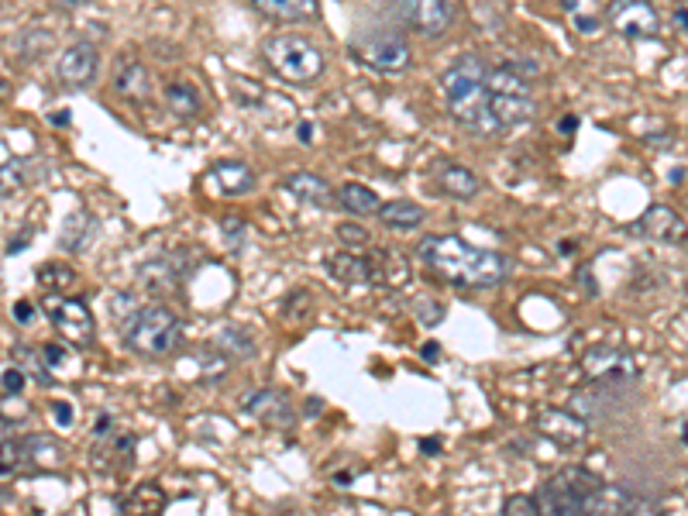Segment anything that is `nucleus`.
Wrapping results in <instances>:
<instances>
[{
	"mask_svg": "<svg viewBox=\"0 0 688 516\" xmlns=\"http://www.w3.org/2000/svg\"><path fill=\"white\" fill-rule=\"evenodd\" d=\"M327 273L335 276L338 282H345V286H365V282H375L372 255L338 252V255H330V259H327Z\"/></svg>",
	"mask_w": 688,
	"mask_h": 516,
	"instance_id": "4be33fe9",
	"label": "nucleus"
},
{
	"mask_svg": "<svg viewBox=\"0 0 688 516\" xmlns=\"http://www.w3.org/2000/svg\"><path fill=\"white\" fill-rule=\"evenodd\" d=\"M186 276V265L176 262V255H162L149 265H141V289H149V293H165V289H173L179 279Z\"/></svg>",
	"mask_w": 688,
	"mask_h": 516,
	"instance_id": "412c9836",
	"label": "nucleus"
},
{
	"mask_svg": "<svg viewBox=\"0 0 688 516\" xmlns=\"http://www.w3.org/2000/svg\"><path fill=\"white\" fill-rule=\"evenodd\" d=\"M46 310H49V317L55 324V330L62 338H66L70 344H79V348H87L93 341V314H90V306L76 300V297H46Z\"/></svg>",
	"mask_w": 688,
	"mask_h": 516,
	"instance_id": "9d476101",
	"label": "nucleus"
},
{
	"mask_svg": "<svg viewBox=\"0 0 688 516\" xmlns=\"http://www.w3.org/2000/svg\"><path fill=\"white\" fill-rule=\"evenodd\" d=\"M165 103H170V111L176 117L200 114V97L193 87H186V83H170V87H165Z\"/></svg>",
	"mask_w": 688,
	"mask_h": 516,
	"instance_id": "7c9ffc66",
	"label": "nucleus"
},
{
	"mask_svg": "<svg viewBox=\"0 0 688 516\" xmlns=\"http://www.w3.org/2000/svg\"><path fill=\"white\" fill-rule=\"evenodd\" d=\"M73 417H76V413H73V406H66V403H55V420H59L62 427H70V424H73Z\"/></svg>",
	"mask_w": 688,
	"mask_h": 516,
	"instance_id": "a19ab883",
	"label": "nucleus"
},
{
	"mask_svg": "<svg viewBox=\"0 0 688 516\" xmlns=\"http://www.w3.org/2000/svg\"><path fill=\"white\" fill-rule=\"evenodd\" d=\"M599 482H602L599 475L581 465L561 468L551 479L537 486V495H534L537 513L540 516H586V503Z\"/></svg>",
	"mask_w": 688,
	"mask_h": 516,
	"instance_id": "423d86ee",
	"label": "nucleus"
},
{
	"mask_svg": "<svg viewBox=\"0 0 688 516\" xmlns=\"http://www.w3.org/2000/svg\"><path fill=\"white\" fill-rule=\"evenodd\" d=\"M586 368L592 379H616V382H637V365L623 348L599 344L586 355Z\"/></svg>",
	"mask_w": 688,
	"mask_h": 516,
	"instance_id": "ddd939ff",
	"label": "nucleus"
},
{
	"mask_svg": "<svg viewBox=\"0 0 688 516\" xmlns=\"http://www.w3.org/2000/svg\"><path fill=\"white\" fill-rule=\"evenodd\" d=\"M486 73H489V66L478 55H462V59H454L441 76V90H445L451 121L475 138H486V135L499 131L492 121V111H489Z\"/></svg>",
	"mask_w": 688,
	"mask_h": 516,
	"instance_id": "f03ea898",
	"label": "nucleus"
},
{
	"mask_svg": "<svg viewBox=\"0 0 688 516\" xmlns=\"http://www.w3.org/2000/svg\"><path fill=\"white\" fill-rule=\"evenodd\" d=\"M97 231V217L87 214V211H76L73 217H66V227H62V248H70V252H83L87 248V241L93 238Z\"/></svg>",
	"mask_w": 688,
	"mask_h": 516,
	"instance_id": "cd10ccee",
	"label": "nucleus"
},
{
	"mask_svg": "<svg viewBox=\"0 0 688 516\" xmlns=\"http://www.w3.org/2000/svg\"><path fill=\"white\" fill-rule=\"evenodd\" d=\"M79 276L73 273L70 265H59V262H52V265H46L38 273V282L49 289V293H70V286L76 282Z\"/></svg>",
	"mask_w": 688,
	"mask_h": 516,
	"instance_id": "2f4dec72",
	"label": "nucleus"
},
{
	"mask_svg": "<svg viewBox=\"0 0 688 516\" xmlns=\"http://www.w3.org/2000/svg\"><path fill=\"white\" fill-rule=\"evenodd\" d=\"M97 70H100V52L93 41H73V46L59 55V83L70 90H87L90 83L97 79Z\"/></svg>",
	"mask_w": 688,
	"mask_h": 516,
	"instance_id": "f8f14e48",
	"label": "nucleus"
},
{
	"mask_svg": "<svg viewBox=\"0 0 688 516\" xmlns=\"http://www.w3.org/2000/svg\"><path fill=\"white\" fill-rule=\"evenodd\" d=\"M338 238H341L345 244H365V241H368L365 227H359V224H341V227H338Z\"/></svg>",
	"mask_w": 688,
	"mask_h": 516,
	"instance_id": "4c0bfd02",
	"label": "nucleus"
},
{
	"mask_svg": "<svg viewBox=\"0 0 688 516\" xmlns=\"http://www.w3.org/2000/svg\"><path fill=\"white\" fill-rule=\"evenodd\" d=\"M586 516H661V506L627 486L599 482L586 503Z\"/></svg>",
	"mask_w": 688,
	"mask_h": 516,
	"instance_id": "1a4fd4ad",
	"label": "nucleus"
},
{
	"mask_svg": "<svg viewBox=\"0 0 688 516\" xmlns=\"http://www.w3.org/2000/svg\"><path fill=\"white\" fill-rule=\"evenodd\" d=\"M478 176L472 169H465V165H445V173H441V190L458 197V200H472L478 193Z\"/></svg>",
	"mask_w": 688,
	"mask_h": 516,
	"instance_id": "c85d7f7f",
	"label": "nucleus"
},
{
	"mask_svg": "<svg viewBox=\"0 0 688 516\" xmlns=\"http://www.w3.org/2000/svg\"><path fill=\"white\" fill-rule=\"evenodd\" d=\"M100 444L93 448V465L100 468V471H108V475H114V471H121V468H128L132 465V451H135V438L132 433H103V438H97Z\"/></svg>",
	"mask_w": 688,
	"mask_h": 516,
	"instance_id": "f3484780",
	"label": "nucleus"
},
{
	"mask_svg": "<svg viewBox=\"0 0 688 516\" xmlns=\"http://www.w3.org/2000/svg\"><path fill=\"white\" fill-rule=\"evenodd\" d=\"M634 231L648 235L654 241H664V244H675V241L685 238V217L668 203H654V206H648V211L640 214V221L634 224Z\"/></svg>",
	"mask_w": 688,
	"mask_h": 516,
	"instance_id": "4468645a",
	"label": "nucleus"
},
{
	"mask_svg": "<svg viewBox=\"0 0 688 516\" xmlns=\"http://www.w3.org/2000/svg\"><path fill=\"white\" fill-rule=\"evenodd\" d=\"M437 355H441V351H437V344H427V348H424V358H427V362H437Z\"/></svg>",
	"mask_w": 688,
	"mask_h": 516,
	"instance_id": "c03bdc74",
	"label": "nucleus"
},
{
	"mask_svg": "<svg viewBox=\"0 0 688 516\" xmlns=\"http://www.w3.org/2000/svg\"><path fill=\"white\" fill-rule=\"evenodd\" d=\"M252 4L259 14L286 21V25H303V21H314L321 14V0H252Z\"/></svg>",
	"mask_w": 688,
	"mask_h": 516,
	"instance_id": "6ab92c4d",
	"label": "nucleus"
},
{
	"mask_svg": "<svg viewBox=\"0 0 688 516\" xmlns=\"http://www.w3.org/2000/svg\"><path fill=\"white\" fill-rule=\"evenodd\" d=\"M537 430L548 433L554 444H578L589 433V424L581 417H575V413H565V410H540Z\"/></svg>",
	"mask_w": 688,
	"mask_h": 516,
	"instance_id": "dca6fc26",
	"label": "nucleus"
},
{
	"mask_svg": "<svg viewBox=\"0 0 688 516\" xmlns=\"http://www.w3.org/2000/svg\"><path fill=\"white\" fill-rule=\"evenodd\" d=\"M575 121L578 117H561V131H575Z\"/></svg>",
	"mask_w": 688,
	"mask_h": 516,
	"instance_id": "49530a36",
	"label": "nucleus"
},
{
	"mask_svg": "<svg viewBox=\"0 0 688 516\" xmlns=\"http://www.w3.org/2000/svg\"><path fill=\"white\" fill-rule=\"evenodd\" d=\"M503 516H540V513H537L534 495L516 492V495H510V500L503 503Z\"/></svg>",
	"mask_w": 688,
	"mask_h": 516,
	"instance_id": "c9c22d12",
	"label": "nucleus"
},
{
	"mask_svg": "<svg viewBox=\"0 0 688 516\" xmlns=\"http://www.w3.org/2000/svg\"><path fill=\"white\" fill-rule=\"evenodd\" d=\"M606 21L613 25V32H620L630 41H651L661 32V17L651 0H616L606 11Z\"/></svg>",
	"mask_w": 688,
	"mask_h": 516,
	"instance_id": "9b49d317",
	"label": "nucleus"
},
{
	"mask_svg": "<svg viewBox=\"0 0 688 516\" xmlns=\"http://www.w3.org/2000/svg\"><path fill=\"white\" fill-rule=\"evenodd\" d=\"M372 273L379 286L403 289L410 282V265L400 252H389V248H375L372 252Z\"/></svg>",
	"mask_w": 688,
	"mask_h": 516,
	"instance_id": "b1692460",
	"label": "nucleus"
},
{
	"mask_svg": "<svg viewBox=\"0 0 688 516\" xmlns=\"http://www.w3.org/2000/svg\"><path fill=\"white\" fill-rule=\"evenodd\" d=\"M383 217L386 227H396V231H410V227H421L424 224V206H416L410 200H389V203H379V211H375Z\"/></svg>",
	"mask_w": 688,
	"mask_h": 516,
	"instance_id": "393cba45",
	"label": "nucleus"
},
{
	"mask_svg": "<svg viewBox=\"0 0 688 516\" xmlns=\"http://www.w3.org/2000/svg\"><path fill=\"white\" fill-rule=\"evenodd\" d=\"M675 25H678V35H685V8H678V14H675Z\"/></svg>",
	"mask_w": 688,
	"mask_h": 516,
	"instance_id": "a18cd8bd",
	"label": "nucleus"
},
{
	"mask_svg": "<svg viewBox=\"0 0 688 516\" xmlns=\"http://www.w3.org/2000/svg\"><path fill=\"white\" fill-rule=\"evenodd\" d=\"M283 190L293 193L307 206H330V200H335V190H330L327 179L317 176V173H293V176H286L283 179Z\"/></svg>",
	"mask_w": 688,
	"mask_h": 516,
	"instance_id": "aec40b11",
	"label": "nucleus"
},
{
	"mask_svg": "<svg viewBox=\"0 0 688 516\" xmlns=\"http://www.w3.org/2000/svg\"><path fill=\"white\" fill-rule=\"evenodd\" d=\"M262 59L279 79L293 83V87H307V83L321 79V73L327 66V59L317 49V41H310L307 35H273V38H265Z\"/></svg>",
	"mask_w": 688,
	"mask_h": 516,
	"instance_id": "20e7f679",
	"label": "nucleus"
},
{
	"mask_svg": "<svg viewBox=\"0 0 688 516\" xmlns=\"http://www.w3.org/2000/svg\"><path fill=\"white\" fill-rule=\"evenodd\" d=\"M25 462H28L25 441H14V438L0 441V475H11V471H17V468L25 465Z\"/></svg>",
	"mask_w": 688,
	"mask_h": 516,
	"instance_id": "473e14b6",
	"label": "nucleus"
},
{
	"mask_svg": "<svg viewBox=\"0 0 688 516\" xmlns=\"http://www.w3.org/2000/svg\"><path fill=\"white\" fill-rule=\"evenodd\" d=\"M561 8H565V17L572 21V28L578 35H596L602 28V11L596 0H561Z\"/></svg>",
	"mask_w": 688,
	"mask_h": 516,
	"instance_id": "bb28decb",
	"label": "nucleus"
},
{
	"mask_svg": "<svg viewBox=\"0 0 688 516\" xmlns=\"http://www.w3.org/2000/svg\"><path fill=\"white\" fill-rule=\"evenodd\" d=\"M421 448H424V454H441V441H437V438H430V441H421Z\"/></svg>",
	"mask_w": 688,
	"mask_h": 516,
	"instance_id": "37998d69",
	"label": "nucleus"
},
{
	"mask_svg": "<svg viewBox=\"0 0 688 516\" xmlns=\"http://www.w3.org/2000/svg\"><path fill=\"white\" fill-rule=\"evenodd\" d=\"M55 8H62V11H76V8H83V4H90V0H52Z\"/></svg>",
	"mask_w": 688,
	"mask_h": 516,
	"instance_id": "79ce46f5",
	"label": "nucleus"
},
{
	"mask_svg": "<svg viewBox=\"0 0 688 516\" xmlns=\"http://www.w3.org/2000/svg\"><path fill=\"white\" fill-rule=\"evenodd\" d=\"M214 179L221 186V193L227 197H245V193H252L255 186H259V176L255 169L248 162H238V159H224L214 165Z\"/></svg>",
	"mask_w": 688,
	"mask_h": 516,
	"instance_id": "a211bd4d",
	"label": "nucleus"
},
{
	"mask_svg": "<svg viewBox=\"0 0 688 516\" xmlns=\"http://www.w3.org/2000/svg\"><path fill=\"white\" fill-rule=\"evenodd\" d=\"M4 389L8 392H21V389H25V372H21L17 365L4 372Z\"/></svg>",
	"mask_w": 688,
	"mask_h": 516,
	"instance_id": "58836bf2",
	"label": "nucleus"
},
{
	"mask_svg": "<svg viewBox=\"0 0 688 516\" xmlns=\"http://www.w3.org/2000/svg\"><path fill=\"white\" fill-rule=\"evenodd\" d=\"M214 348L224 358H252L255 355V341L245 327H224L214 341Z\"/></svg>",
	"mask_w": 688,
	"mask_h": 516,
	"instance_id": "c756f323",
	"label": "nucleus"
},
{
	"mask_svg": "<svg viewBox=\"0 0 688 516\" xmlns=\"http://www.w3.org/2000/svg\"><path fill=\"white\" fill-rule=\"evenodd\" d=\"M117 90L121 97H138L145 93V70L141 66H124L117 73Z\"/></svg>",
	"mask_w": 688,
	"mask_h": 516,
	"instance_id": "f704fd0d",
	"label": "nucleus"
},
{
	"mask_svg": "<svg viewBox=\"0 0 688 516\" xmlns=\"http://www.w3.org/2000/svg\"><path fill=\"white\" fill-rule=\"evenodd\" d=\"M165 489L159 482H141L132 495L117 506V516H162L165 513Z\"/></svg>",
	"mask_w": 688,
	"mask_h": 516,
	"instance_id": "5701e85b",
	"label": "nucleus"
},
{
	"mask_svg": "<svg viewBox=\"0 0 688 516\" xmlns=\"http://www.w3.org/2000/svg\"><path fill=\"white\" fill-rule=\"evenodd\" d=\"M32 317H35V306H32L28 300H21V303L14 306V320H17V324H32Z\"/></svg>",
	"mask_w": 688,
	"mask_h": 516,
	"instance_id": "ea45409f",
	"label": "nucleus"
},
{
	"mask_svg": "<svg viewBox=\"0 0 688 516\" xmlns=\"http://www.w3.org/2000/svg\"><path fill=\"white\" fill-rule=\"evenodd\" d=\"M183 341V324L176 317V310L152 303L141 306L124 320V344L145 358H162L176 351V344Z\"/></svg>",
	"mask_w": 688,
	"mask_h": 516,
	"instance_id": "39448f33",
	"label": "nucleus"
},
{
	"mask_svg": "<svg viewBox=\"0 0 688 516\" xmlns=\"http://www.w3.org/2000/svg\"><path fill=\"white\" fill-rule=\"evenodd\" d=\"M351 52L362 66L375 70V73H403L410 66V46L400 32H368L351 41Z\"/></svg>",
	"mask_w": 688,
	"mask_h": 516,
	"instance_id": "0eeeda50",
	"label": "nucleus"
},
{
	"mask_svg": "<svg viewBox=\"0 0 688 516\" xmlns=\"http://www.w3.org/2000/svg\"><path fill=\"white\" fill-rule=\"evenodd\" d=\"M486 90H489V111H492V121L499 131L527 124L537 114V100L530 93V76L520 73L513 62L486 73Z\"/></svg>",
	"mask_w": 688,
	"mask_h": 516,
	"instance_id": "7ed1b4c3",
	"label": "nucleus"
},
{
	"mask_svg": "<svg viewBox=\"0 0 688 516\" xmlns=\"http://www.w3.org/2000/svg\"><path fill=\"white\" fill-rule=\"evenodd\" d=\"M416 259L458 289H492L513 273V262L506 255L489 252V248H475L458 235L424 238L416 244Z\"/></svg>",
	"mask_w": 688,
	"mask_h": 516,
	"instance_id": "f257e3e1",
	"label": "nucleus"
},
{
	"mask_svg": "<svg viewBox=\"0 0 688 516\" xmlns=\"http://www.w3.org/2000/svg\"><path fill=\"white\" fill-rule=\"evenodd\" d=\"M396 14L400 21L427 38H441L458 17V0H396Z\"/></svg>",
	"mask_w": 688,
	"mask_h": 516,
	"instance_id": "6e6552de",
	"label": "nucleus"
},
{
	"mask_svg": "<svg viewBox=\"0 0 688 516\" xmlns=\"http://www.w3.org/2000/svg\"><path fill=\"white\" fill-rule=\"evenodd\" d=\"M25 186V165L21 162H0V200L14 197Z\"/></svg>",
	"mask_w": 688,
	"mask_h": 516,
	"instance_id": "72a5a7b5",
	"label": "nucleus"
},
{
	"mask_svg": "<svg viewBox=\"0 0 688 516\" xmlns=\"http://www.w3.org/2000/svg\"><path fill=\"white\" fill-rule=\"evenodd\" d=\"M416 310H421V324H424V327H437V324L445 320V306L437 303V300H424Z\"/></svg>",
	"mask_w": 688,
	"mask_h": 516,
	"instance_id": "e433bc0d",
	"label": "nucleus"
},
{
	"mask_svg": "<svg viewBox=\"0 0 688 516\" xmlns=\"http://www.w3.org/2000/svg\"><path fill=\"white\" fill-rule=\"evenodd\" d=\"M245 410L252 413V417L273 424V427H289L293 424V406L276 389H255L245 397Z\"/></svg>",
	"mask_w": 688,
	"mask_h": 516,
	"instance_id": "2eb2a0df",
	"label": "nucleus"
},
{
	"mask_svg": "<svg viewBox=\"0 0 688 516\" xmlns=\"http://www.w3.org/2000/svg\"><path fill=\"white\" fill-rule=\"evenodd\" d=\"M335 200H338V206H345V211L354 214V217H368V214L379 211V197H375L362 183H345L335 193Z\"/></svg>",
	"mask_w": 688,
	"mask_h": 516,
	"instance_id": "a878e982",
	"label": "nucleus"
}]
</instances>
